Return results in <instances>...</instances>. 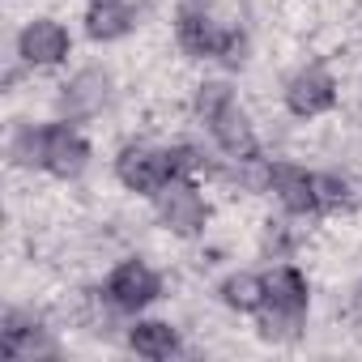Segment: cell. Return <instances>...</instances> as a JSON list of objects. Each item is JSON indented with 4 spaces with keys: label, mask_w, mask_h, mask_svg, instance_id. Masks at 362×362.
Here are the masks:
<instances>
[{
    "label": "cell",
    "mask_w": 362,
    "mask_h": 362,
    "mask_svg": "<svg viewBox=\"0 0 362 362\" xmlns=\"http://www.w3.org/2000/svg\"><path fill=\"white\" fill-rule=\"evenodd\" d=\"M13 158L22 166H47L52 175H77L90 158L86 141L69 124H43V128H22L13 136Z\"/></svg>",
    "instance_id": "cell-1"
},
{
    "label": "cell",
    "mask_w": 362,
    "mask_h": 362,
    "mask_svg": "<svg viewBox=\"0 0 362 362\" xmlns=\"http://www.w3.org/2000/svg\"><path fill=\"white\" fill-rule=\"evenodd\" d=\"M197 111H201V119L209 124L214 141H218L235 162H252V158H256L252 124H247V115L239 111V103H235L230 86H222V81L201 86V94H197Z\"/></svg>",
    "instance_id": "cell-2"
},
{
    "label": "cell",
    "mask_w": 362,
    "mask_h": 362,
    "mask_svg": "<svg viewBox=\"0 0 362 362\" xmlns=\"http://www.w3.org/2000/svg\"><path fill=\"white\" fill-rule=\"evenodd\" d=\"M303 315H307V281L298 269L281 264L264 277V337L269 341H294L298 328H303Z\"/></svg>",
    "instance_id": "cell-3"
},
{
    "label": "cell",
    "mask_w": 362,
    "mask_h": 362,
    "mask_svg": "<svg viewBox=\"0 0 362 362\" xmlns=\"http://www.w3.org/2000/svg\"><path fill=\"white\" fill-rule=\"evenodd\" d=\"M179 43H184L192 56H218L226 64H243V52H247L243 30H226L205 5H184L179 9Z\"/></svg>",
    "instance_id": "cell-4"
},
{
    "label": "cell",
    "mask_w": 362,
    "mask_h": 362,
    "mask_svg": "<svg viewBox=\"0 0 362 362\" xmlns=\"http://www.w3.org/2000/svg\"><path fill=\"white\" fill-rule=\"evenodd\" d=\"M115 175L132 192H162L175 179V158L162 149H149V145H128L115 158Z\"/></svg>",
    "instance_id": "cell-5"
},
{
    "label": "cell",
    "mask_w": 362,
    "mask_h": 362,
    "mask_svg": "<svg viewBox=\"0 0 362 362\" xmlns=\"http://www.w3.org/2000/svg\"><path fill=\"white\" fill-rule=\"evenodd\" d=\"M158 218H162L166 230H175V235H197V230L205 226L209 209H205V201H201V192H197L192 184H166V188L158 192Z\"/></svg>",
    "instance_id": "cell-6"
},
{
    "label": "cell",
    "mask_w": 362,
    "mask_h": 362,
    "mask_svg": "<svg viewBox=\"0 0 362 362\" xmlns=\"http://www.w3.org/2000/svg\"><path fill=\"white\" fill-rule=\"evenodd\" d=\"M158 290H162L158 273H153L149 264H141V260H124V264L111 273V281H107V294H111V303H115L119 311H141V307H149V303L158 298Z\"/></svg>",
    "instance_id": "cell-7"
},
{
    "label": "cell",
    "mask_w": 362,
    "mask_h": 362,
    "mask_svg": "<svg viewBox=\"0 0 362 362\" xmlns=\"http://www.w3.org/2000/svg\"><path fill=\"white\" fill-rule=\"evenodd\" d=\"M18 52H22V60H26V64H39V69L60 64V60L69 56V30H64L60 22L39 18V22H30V26L22 30Z\"/></svg>",
    "instance_id": "cell-8"
},
{
    "label": "cell",
    "mask_w": 362,
    "mask_h": 362,
    "mask_svg": "<svg viewBox=\"0 0 362 362\" xmlns=\"http://www.w3.org/2000/svg\"><path fill=\"white\" fill-rule=\"evenodd\" d=\"M332 103H337V86H332V77H328L324 69H303V73H294L290 86H286V107H290L294 115H320V111H328Z\"/></svg>",
    "instance_id": "cell-9"
},
{
    "label": "cell",
    "mask_w": 362,
    "mask_h": 362,
    "mask_svg": "<svg viewBox=\"0 0 362 362\" xmlns=\"http://www.w3.org/2000/svg\"><path fill=\"white\" fill-rule=\"evenodd\" d=\"M269 179H273L277 201H281L290 214H311V209H320V201H315V175H307L303 166L281 162V166L269 170Z\"/></svg>",
    "instance_id": "cell-10"
},
{
    "label": "cell",
    "mask_w": 362,
    "mask_h": 362,
    "mask_svg": "<svg viewBox=\"0 0 362 362\" xmlns=\"http://www.w3.org/2000/svg\"><path fill=\"white\" fill-rule=\"evenodd\" d=\"M132 22H136V13L124 5V0H94L90 13H86V30H90V39H103V43L128 35Z\"/></svg>",
    "instance_id": "cell-11"
},
{
    "label": "cell",
    "mask_w": 362,
    "mask_h": 362,
    "mask_svg": "<svg viewBox=\"0 0 362 362\" xmlns=\"http://www.w3.org/2000/svg\"><path fill=\"white\" fill-rule=\"evenodd\" d=\"M103 103H107V73H98V69H86L64 86L69 115H94Z\"/></svg>",
    "instance_id": "cell-12"
},
{
    "label": "cell",
    "mask_w": 362,
    "mask_h": 362,
    "mask_svg": "<svg viewBox=\"0 0 362 362\" xmlns=\"http://www.w3.org/2000/svg\"><path fill=\"white\" fill-rule=\"evenodd\" d=\"M128 345H132L141 358H170V354L179 349V337H175L170 324H162V320H145V324H136V328L128 332Z\"/></svg>",
    "instance_id": "cell-13"
},
{
    "label": "cell",
    "mask_w": 362,
    "mask_h": 362,
    "mask_svg": "<svg viewBox=\"0 0 362 362\" xmlns=\"http://www.w3.org/2000/svg\"><path fill=\"white\" fill-rule=\"evenodd\" d=\"M222 298L235 311H256V307H264V281L252 273H235L222 281Z\"/></svg>",
    "instance_id": "cell-14"
},
{
    "label": "cell",
    "mask_w": 362,
    "mask_h": 362,
    "mask_svg": "<svg viewBox=\"0 0 362 362\" xmlns=\"http://www.w3.org/2000/svg\"><path fill=\"white\" fill-rule=\"evenodd\" d=\"M315 201H320V209H337V205H345V201H349L345 179H337V175H315Z\"/></svg>",
    "instance_id": "cell-15"
},
{
    "label": "cell",
    "mask_w": 362,
    "mask_h": 362,
    "mask_svg": "<svg viewBox=\"0 0 362 362\" xmlns=\"http://www.w3.org/2000/svg\"><path fill=\"white\" fill-rule=\"evenodd\" d=\"M354 320L362 324V286H358V294H354Z\"/></svg>",
    "instance_id": "cell-16"
}]
</instances>
